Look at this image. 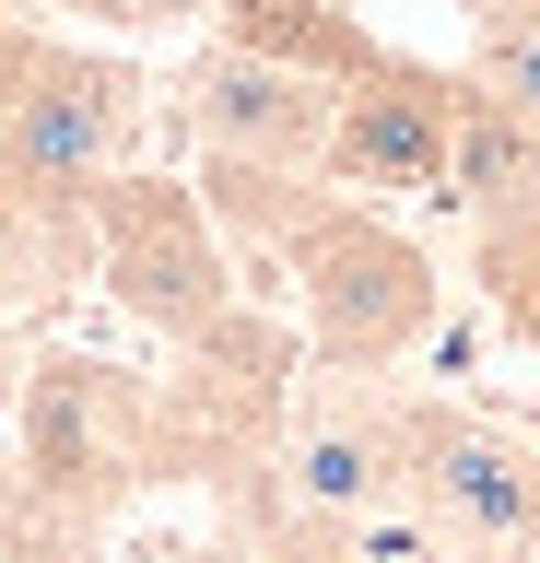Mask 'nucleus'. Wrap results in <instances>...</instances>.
Segmentation results:
<instances>
[{"mask_svg":"<svg viewBox=\"0 0 540 563\" xmlns=\"http://www.w3.org/2000/svg\"><path fill=\"white\" fill-rule=\"evenodd\" d=\"M0 317H12V271H0Z\"/></svg>","mask_w":540,"mask_h":563,"instance_id":"obj_14","label":"nucleus"},{"mask_svg":"<svg viewBox=\"0 0 540 563\" xmlns=\"http://www.w3.org/2000/svg\"><path fill=\"white\" fill-rule=\"evenodd\" d=\"M223 188H247L271 223H294V258H306V294H318V329H329V352H341L353 376H376L388 352L423 341L434 271L388 235V223H364V211H341V200H294L306 176H258V165H223Z\"/></svg>","mask_w":540,"mask_h":563,"instance_id":"obj_1","label":"nucleus"},{"mask_svg":"<svg viewBox=\"0 0 540 563\" xmlns=\"http://www.w3.org/2000/svg\"><path fill=\"white\" fill-rule=\"evenodd\" d=\"M470 82L517 118H540V0H482L470 12Z\"/></svg>","mask_w":540,"mask_h":563,"instance_id":"obj_9","label":"nucleus"},{"mask_svg":"<svg viewBox=\"0 0 540 563\" xmlns=\"http://www.w3.org/2000/svg\"><path fill=\"white\" fill-rule=\"evenodd\" d=\"M283 482L306 517L329 528H353V517H388L399 505V411L388 399H318V411L294 422V446H283Z\"/></svg>","mask_w":540,"mask_h":563,"instance_id":"obj_6","label":"nucleus"},{"mask_svg":"<svg viewBox=\"0 0 540 563\" xmlns=\"http://www.w3.org/2000/svg\"><path fill=\"white\" fill-rule=\"evenodd\" d=\"M36 235H47V200L0 165V271H24V258H36Z\"/></svg>","mask_w":540,"mask_h":563,"instance_id":"obj_11","label":"nucleus"},{"mask_svg":"<svg viewBox=\"0 0 540 563\" xmlns=\"http://www.w3.org/2000/svg\"><path fill=\"white\" fill-rule=\"evenodd\" d=\"M470 271H482V294L505 306V329L540 352V211H505V223H482Z\"/></svg>","mask_w":540,"mask_h":563,"instance_id":"obj_10","label":"nucleus"},{"mask_svg":"<svg viewBox=\"0 0 540 563\" xmlns=\"http://www.w3.org/2000/svg\"><path fill=\"white\" fill-rule=\"evenodd\" d=\"M188 130L212 141L223 165H258V176H318V141H329V82L294 59H258V47H200L177 82Z\"/></svg>","mask_w":540,"mask_h":563,"instance_id":"obj_5","label":"nucleus"},{"mask_svg":"<svg viewBox=\"0 0 540 563\" xmlns=\"http://www.w3.org/2000/svg\"><path fill=\"white\" fill-rule=\"evenodd\" d=\"M399 505L447 552H505L540 505V446L482 411H399Z\"/></svg>","mask_w":540,"mask_h":563,"instance_id":"obj_3","label":"nucleus"},{"mask_svg":"<svg viewBox=\"0 0 540 563\" xmlns=\"http://www.w3.org/2000/svg\"><path fill=\"white\" fill-rule=\"evenodd\" d=\"M95 12H107V24H153V35H165V24H212L223 0H95Z\"/></svg>","mask_w":540,"mask_h":563,"instance_id":"obj_12","label":"nucleus"},{"mask_svg":"<svg viewBox=\"0 0 540 563\" xmlns=\"http://www.w3.org/2000/svg\"><path fill=\"white\" fill-rule=\"evenodd\" d=\"M447 106H459V70H423L376 47L353 82H329V141L318 176L329 188H388V200H447Z\"/></svg>","mask_w":540,"mask_h":563,"instance_id":"obj_4","label":"nucleus"},{"mask_svg":"<svg viewBox=\"0 0 540 563\" xmlns=\"http://www.w3.org/2000/svg\"><path fill=\"white\" fill-rule=\"evenodd\" d=\"M95 200H107V188H95ZM107 282L142 317H177V329H200V317L223 306L212 294V246H200V223H188L177 200H107Z\"/></svg>","mask_w":540,"mask_h":563,"instance_id":"obj_7","label":"nucleus"},{"mask_svg":"<svg viewBox=\"0 0 540 563\" xmlns=\"http://www.w3.org/2000/svg\"><path fill=\"white\" fill-rule=\"evenodd\" d=\"M130 141H142V70L107 59V47L36 35L24 70H12V95H0V165L24 176L36 200L82 211L118 165H130Z\"/></svg>","mask_w":540,"mask_h":563,"instance_id":"obj_2","label":"nucleus"},{"mask_svg":"<svg viewBox=\"0 0 540 563\" xmlns=\"http://www.w3.org/2000/svg\"><path fill=\"white\" fill-rule=\"evenodd\" d=\"M447 200L470 223H505V211H540V118L494 106L459 70V106H447Z\"/></svg>","mask_w":540,"mask_h":563,"instance_id":"obj_8","label":"nucleus"},{"mask_svg":"<svg viewBox=\"0 0 540 563\" xmlns=\"http://www.w3.org/2000/svg\"><path fill=\"white\" fill-rule=\"evenodd\" d=\"M505 563H540V505H529V528H517V540H505Z\"/></svg>","mask_w":540,"mask_h":563,"instance_id":"obj_13","label":"nucleus"}]
</instances>
